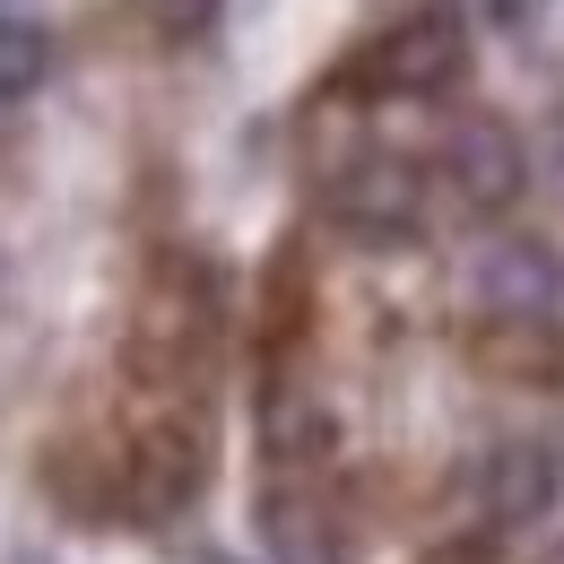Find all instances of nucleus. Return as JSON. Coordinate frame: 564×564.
Segmentation results:
<instances>
[{
  "instance_id": "nucleus-1",
  "label": "nucleus",
  "mask_w": 564,
  "mask_h": 564,
  "mask_svg": "<svg viewBox=\"0 0 564 564\" xmlns=\"http://www.w3.org/2000/svg\"><path fill=\"white\" fill-rule=\"evenodd\" d=\"M226 339V270H217L200 243H156L148 252V286L140 313H131V373L156 400H200Z\"/></svg>"
},
{
  "instance_id": "nucleus-2",
  "label": "nucleus",
  "mask_w": 564,
  "mask_h": 564,
  "mask_svg": "<svg viewBox=\"0 0 564 564\" xmlns=\"http://www.w3.org/2000/svg\"><path fill=\"white\" fill-rule=\"evenodd\" d=\"M469 62H478V35H469V9L460 0H425L409 9L400 26H382V35H365L339 70L322 78L304 105L322 113V105H425V96H452V87H469Z\"/></svg>"
},
{
  "instance_id": "nucleus-3",
  "label": "nucleus",
  "mask_w": 564,
  "mask_h": 564,
  "mask_svg": "<svg viewBox=\"0 0 564 564\" xmlns=\"http://www.w3.org/2000/svg\"><path fill=\"white\" fill-rule=\"evenodd\" d=\"M217 478V425L200 400H156L131 434H122V521L156 530L174 512H192Z\"/></svg>"
},
{
  "instance_id": "nucleus-4",
  "label": "nucleus",
  "mask_w": 564,
  "mask_h": 564,
  "mask_svg": "<svg viewBox=\"0 0 564 564\" xmlns=\"http://www.w3.org/2000/svg\"><path fill=\"white\" fill-rule=\"evenodd\" d=\"M322 226L356 252H409L425 235V174L409 156H348L322 183Z\"/></svg>"
},
{
  "instance_id": "nucleus-5",
  "label": "nucleus",
  "mask_w": 564,
  "mask_h": 564,
  "mask_svg": "<svg viewBox=\"0 0 564 564\" xmlns=\"http://www.w3.org/2000/svg\"><path fill=\"white\" fill-rule=\"evenodd\" d=\"M252 434H261V460H270V487H313L330 460H339V409L322 400V382L295 365H261L252 382Z\"/></svg>"
},
{
  "instance_id": "nucleus-6",
  "label": "nucleus",
  "mask_w": 564,
  "mask_h": 564,
  "mask_svg": "<svg viewBox=\"0 0 564 564\" xmlns=\"http://www.w3.org/2000/svg\"><path fill=\"white\" fill-rule=\"evenodd\" d=\"M469 495H478V530H495V539H521V530L556 521V503H564V434H503L495 452H478Z\"/></svg>"
},
{
  "instance_id": "nucleus-7",
  "label": "nucleus",
  "mask_w": 564,
  "mask_h": 564,
  "mask_svg": "<svg viewBox=\"0 0 564 564\" xmlns=\"http://www.w3.org/2000/svg\"><path fill=\"white\" fill-rule=\"evenodd\" d=\"M434 165H443V192H452L460 217H487L495 226V217H512L530 200V148H521V131L503 113H460Z\"/></svg>"
},
{
  "instance_id": "nucleus-8",
  "label": "nucleus",
  "mask_w": 564,
  "mask_h": 564,
  "mask_svg": "<svg viewBox=\"0 0 564 564\" xmlns=\"http://www.w3.org/2000/svg\"><path fill=\"white\" fill-rule=\"evenodd\" d=\"M460 356L503 391H556L564 382V313H469Z\"/></svg>"
},
{
  "instance_id": "nucleus-9",
  "label": "nucleus",
  "mask_w": 564,
  "mask_h": 564,
  "mask_svg": "<svg viewBox=\"0 0 564 564\" xmlns=\"http://www.w3.org/2000/svg\"><path fill=\"white\" fill-rule=\"evenodd\" d=\"M313 322H322V279H313V243L286 235L270 270L252 279V356L261 365H295L313 356Z\"/></svg>"
},
{
  "instance_id": "nucleus-10",
  "label": "nucleus",
  "mask_w": 564,
  "mask_h": 564,
  "mask_svg": "<svg viewBox=\"0 0 564 564\" xmlns=\"http://www.w3.org/2000/svg\"><path fill=\"white\" fill-rule=\"evenodd\" d=\"M35 478H44V495L70 512L78 530H105V521H122V434H113V443L53 434V443H44V460H35Z\"/></svg>"
},
{
  "instance_id": "nucleus-11",
  "label": "nucleus",
  "mask_w": 564,
  "mask_h": 564,
  "mask_svg": "<svg viewBox=\"0 0 564 564\" xmlns=\"http://www.w3.org/2000/svg\"><path fill=\"white\" fill-rule=\"evenodd\" d=\"M478 313H564V252L547 235H495L478 252Z\"/></svg>"
},
{
  "instance_id": "nucleus-12",
  "label": "nucleus",
  "mask_w": 564,
  "mask_h": 564,
  "mask_svg": "<svg viewBox=\"0 0 564 564\" xmlns=\"http://www.w3.org/2000/svg\"><path fill=\"white\" fill-rule=\"evenodd\" d=\"M261 556L270 564H356L348 521H339V503L322 495V478L261 495Z\"/></svg>"
},
{
  "instance_id": "nucleus-13",
  "label": "nucleus",
  "mask_w": 564,
  "mask_h": 564,
  "mask_svg": "<svg viewBox=\"0 0 564 564\" xmlns=\"http://www.w3.org/2000/svg\"><path fill=\"white\" fill-rule=\"evenodd\" d=\"M53 62H62L53 26H44V18H18V9H0V105H26V96H44Z\"/></svg>"
},
{
  "instance_id": "nucleus-14",
  "label": "nucleus",
  "mask_w": 564,
  "mask_h": 564,
  "mask_svg": "<svg viewBox=\"0 0 564 564\" xmlns=\"http://www.w3.org/2000/svg\"><path fill=\"white\" fill-rule=\"evenodd\" d=\"M140 18L165 35V44H200L217 18H226V0H140Z\"/></svg>"
},
{
  "instance_id": "nucleus-15",
  "label": "nucleus",
  "mask_w": 564,
  "mask_h": 564,
  "mask_svg": "<svg viewBox=\"0 0 564 564\" xmlns=\"http://www.w3.org/2000/svg\"><path fill=\"white\" fill-rule=\"evenodd\" d=\"M503 556V539L495 530H469V539H443V547H425L417 564H495Z\"/></svg>"
},
{
  "instance_id": "nucleus-16",
  "label": "nucleus",
  "mask_w": 564,
  "mask_h": 564,
  "mask_svg": "<svg viewBox=\"0 0 564 564\" xmlns=\"http://www.w3.org/2000/svg\"><path fill=\"white\" fill-rule=\"evenodd\" d=\"M9 564H44V556H9Z\"/></svg>"
},
{
  "instance_id": "nucleus-17",
  "label": "nucleus",
  "mask_w": 564,
  "mask_h": 564,
  "mask_svg": "<svg viewBox=\"0 0 564 564\" xmlns=\"http://www.w3.org/2000/svg\"><path fill=\"white\" fill-rule=\"evenodd\" d=\"M0 286H9V261H0Z\"/></svg>"
},
{
  "instance_id": "nucleus-18",
  "label": "nucleus",
  "mask_w": 564,
  "mask_h": 564,
  "mask_svg": "<svg viewBox=\"0 0 564 564\" xmlns=\"http://www.w3.org/2000/svg\"><path fill=\"white\" fill-rule=\"evenodd\" d=\"M547 564H564V547H556V556H547Z\"/></svg>"
}]
</instances>
